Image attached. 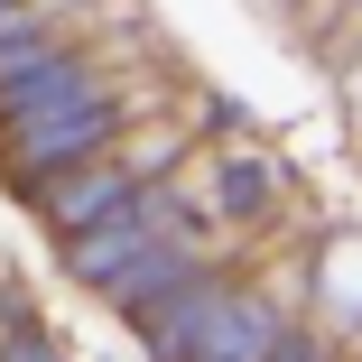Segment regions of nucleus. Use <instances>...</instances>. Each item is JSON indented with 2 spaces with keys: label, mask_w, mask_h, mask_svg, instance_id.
Masks as SVG:
<instances>
[{
  "label": "nucleus",
  "mask_w": 362,
  "mask_h": 362,
  "mask_svg": "<svg viewBox=\"0 0 362 362\" xmlns=\"http://www.w3.org/2000/svg\"><path fill=\"white\" fill-rule=\"evenodd\" d=\"M112 139H121V103H112V93H84V103H56V112L19 121V130H10V149H0V168H10V186H19V195H37L47 177H65V168L103 158Z\"/></svg>",
  "instance_id": "f257e3e1"
},
{
  "label": "nucleus",
  "mask_w": 362,
  "mask_h": 362,
  "mask_svg": "<svg viewBox=\"0 0 362 362\" xmlns=\"http://www.w3.org/2000/svg\"><path fill=\"white\" fill-rule=\"evenodd\" d=\"M168 223H177V214L168 204H149V195H130V204H112L103 214V223H84V233H65V269H75V279H121L139 251H149V242H168Z\"/></svg>",
  "instance_id": "f03ea898"
},
{
  "label": "nucleus",
  "mask_w": 362,
  "mask_h": 362,
  "mask_svg": "<svg viewBox=\"0 0 362 362\" xmlns=\"http://www.w3.org/2000/svg\"><path fill=\"white\" fill-rule=\"evenodd\" d=\"M139 186H130V168H112V158H84V168H65V177H47L28 204L47 214L56 233H84V223H103L112 204H130Z\"/></svg>",
  "instance_id": "7ed1b4c3"
},
{
  "label": "nucleus",
  "mask_w": 362,
  "mask_h": 362,
  "mask_svg": "<svg viewBox=\"0 0 362 362\" xmlns=\"http://www.w3.org/2000/svg\"><path fill=\"white\" fill-rule=\"evenodd\" d=\"M84 93H103L93 84V65L84 56H65V47H47V56H28V65H10V84H0V121H37V112H56V103H84Z\"/></svg>",
  "instance_id": "20e7f679"
},
{
  "label": "nucleus",
  "mask_w": 362,
  "mask_h": 362,
  "mask_svg": "<svg viewBox=\"0 0 362 362\" xmlns=\"http://www.w3.org/2000/svg\"><path fill=\"white\" fill-rule=\"evenodd\" d=\"M269 195H279V177H269L260 158H233V168H223V214H260Z\"/></svg>",
  "instance_id": "39448f33"
},
{
  "label": "nucleus",
  "mask_w": 362,
  "mask_h": 362,
  "mask_svg": "<svg viewBox=\"0 0 362 362\" xmlns=\"http://www.w3.org/2000/svg\"><path fill=\"white\" fill-rule=\"evenodd\" d=\"M10 362H56V353H47V344H37V325H28V334H10Z\"/></svg>",
  "instance_id": "423d86ee"
},
{
  "label": "nucleus",
  "mask_w": 362,
  "mask_h": 362,
  "mask_svg": "<svg viewBox=\"0 0 362 362\" xmlns=\"http://www.w3.org/2000/svg\"><path fill=\"white\" fill-rule=\"evenodd\" d=\"M0 10H10V0H0Z\"/></svg>",
  "instance_id": "0eeeda50"
}]
</instances>
